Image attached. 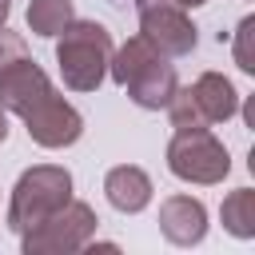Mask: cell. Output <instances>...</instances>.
Returning a JSON list of instances; mask_svg holds the SVG:
<instances>
[{
    "label": "cell",
    "mask_w": 255,
    "mask_h": 255,
    "mask_svg": "<svg viewBox=\"0 0 255 255\" xmlns=\"http://www.w3.org/2000/svg\"><path fill=\"white\" fill-rule=\"evenodd\" d=\"M108 76L131 96L135 108L143 112H159L167 108V100L175 96L179 88V76H175V64L139 32V36H128L112 60H108Z\"/></svg>",
    "instance_id": "1"
},
{
    "label": "cell",
    "mask_w": 255,
    "mask_h": 255,
    "mask_svg": "<svg viewBox=\"0 0 255 255\" xmlns=\"http://www.w3.org/2000/svg\"><path fill=\"white\" fill-rule=\"evenodd\" d=\"M112 52H116L112 32L100 20H72L56 36V64H60L64 88H72V92H96L104 84V76H108Z\"/></svg>",
    "instance_id": "2"
},
{
    "label": "cell",
    "mask_w": 255,
    "mask_h": 255,
    "mask_svg": "<svg viewBox=\"0 0 255 255\" xmlns=\"http://www.w3.org/2000/svg\"><path fill=\"white\" fill-rule=\"evenodd\" d=\"M72 199V171L60 163H40L28 167L8 199V231L24 235L28 227H36L40 219H48L52 211H60Z\"/></svg>",
    "instance_id": "3"
},
{
    "label": "cell",
    "mask_w": 255,
    "mask_h": 255,
    "mask_svg": "<svg viewBox=\"0 0 255 255\" xmlns=\"http://www.w3.org/2000/svg\"><path fill=\"white\" fill-rule=\"evenodd\" d=\"M167 171L183 183L211 187V183L227 179L231 155L211 128H175V135L167 143Z\"/></svg>",
    "instance_id": "4"
},
{
    "label": "cell",
    "mask_w": 255,
    "mask_h": 255,
    "mask_svg": "<svg viewBox=\"0 0 255 255\" xmlns=\"http://www.w3.org/2000/svg\"><path fill=\"white\" fill-rule=\"evenodd\" d=\"M235 112H239V92L223 72H203L195 84L175 88V96L167 100L171 128H211V124H227Z\"/></svg>",
    "instance_id": "5"
},
{
    "label": "cell",
    "mask_w": 255,
    "mask_h": 255,
    "mask_svg": "<svg viewBox=\"0 0 255 255\" xmlns=\"http://www.w3.org/2000/svg\"><path fill=\"white\" fill-rule=\"evenodd\" d=\"M96 211L84 199H68L60 211H52L48 219H40L36 227H28L20 235L24 255H68V251H84L88 239H96Z\"/></svg>",
    "instance_id": "6"
},
{
    "label": "cell",
    "mask_w": 255,
    "mask_h": 255,
    "mask_svg": "<svg viewBox=\"0 0 255 255\" xmlns=\"http://www.w3.org/2000/svg\"><path fill=\"white\" fill-rule=\"evenodd\" d=\"M135 12H139V32L167 60H179V56H191L195 52L199 28L187 20V8H179L171 0H135Z\"/></svg>",
    "instance_id": "7"
},
{
    "label": "cell",
    "mask_w": 255,
    "mask_h": 255,
    "mask_svg": "<svg viewBox=\"0 0 255 255\" xmlns=\"http://www.w3.org/2000/svg\"><path fill=\"white\" fill-rule=\"evenodd\" d=\"M24 128H28L32 143L56 151V147H72V143L84 135V116H80L60 92H52L44 104H36V108L24 116Z\"/></svg>",
    "instance_id": "8"
},
{
    "label": "cell",
    "mask_w": 255,
    "mask_h": 255,
    "mask_svg": "<svg viewBox=\"0 0 255 255\" xmlns=\"http://www.w3.org/2000/svg\"><path fill=\"white\" fill-rule=\"evenodd\" d=\"M52 92H56V88H52L48 72L32 60V52L0 68V108L12 112V116H20V120H24L36 104H44Z\"/></svg>",
    "instance_id": "9"
},
{
    "label": "cell",
    "mask_w": 255,
    "mask_h": 255,
    "mask_svg": "<svg viewBox=\"0 0 255 255\" xmlns=\"http://www.w3.org/2000/svg\"><path fill=\"white\" fill-rule=\"evenodd\" d=\"M159 231L175 247H195L207 235V207L191 195H167L159 203Z\"/></svg>",
    "instance_id": "10"
},
{
    "label": "cell",
    "mask_w": 255,
    "mask_h": 255,
    "mask_svg": "<svg viewBox=\"0 0 255 255\" xmlns=\"http://www.w3.org/2000/svg\"><path fill=\"white\" fill-rule=\"evenodd\" d=\"M104 195H108V203H112L116 211L135 215V211H143V207L151 203V179H147L143 167L120 163V167H112V171L104 175Z\"/></svg>",
    "instance_id": "11"
},
{
    "label": "cell",
    "mask_w": 255,
    "mask_h": 255,
    "mask_svg": "<svg viewBox=\"0 0 255 255\" xmlns=\"http://www.w3.org/2000/svg\"><path fill=\"white\" fill-rule=\"evenodd\" d=\"M219 219H223V227H227L235 239H251V235H255V191H251V187H235V191L223 199Z\"/></svg>",
    "instance_id": "12"
},
{
    "label": "cell",
    "mask_w": 255,
    "mask_h": 255,
    "mask_svg": "<svg viewBox=\"0 0 255 255\" xmlns=\"http://www.w3.org/2000/svg\"><path fill=\"white\" fill-rule=\"evenodd\" d=\"M76 20L72 0H32L28 4V32L36 36H60Z\"/></svg>",
    "instance_id": "13"
},
{
    "label": "cell",
    "mask_w": 255,
    "mask_h": 255,
    "mask_svg": "<svg viewBox=\"0 0 255 255\" xmlns=\"http://www.w3.org/2000/svg\"><path fill=\"white\" fill-rule=\"evenodd\" d=\"M231 52H235V68L247 72V76H255V16H243L239 20Z\"/></svg>",
    "instance_id": "14"
},
{
    "label": "cell",
    "mask_w": 255,
    "mask_h": 255,
    "mask_svg": "<svg viewBox=\"0 0 255 255\" xmlns=\"http://www.w3.org/2000/svg\"><path fill=\"white\" fill-rule=\"evenodd\" d=\"M243 120L255 128V100H247V104H243Z\"/></svg>",
    "instance_id": "15"
},
{
    "label": "cell",
    "mask_w": 255,
    "mask_h": 255,
    "mask_svg": "<svg viewBox=\"0 0 255 255\" xmlns=\"http://www.w3.org/2000/svg\"><path fill=\"white\" fill-rule=\"evenodd\" d=\"M4 139H8V112L0 108V143H4Z\"/></svg>",
    "instance_id": "16"
},
{
    "label": "cell",
    "mask_w": 255,
    "mask_h": 255,
    "mask_svg": "<svg viewBox=\"0 0 255 255\" xmlns=\"http://www.w3.org/2000/svg\"><path fill=\"white\" fill-rule=\"evenodd\" d=\"M171 4H179V8H199V4H207V0H171Z\"/></svg>",
    "instance_id": "17"
},
{
    "label": "cell",
    "mask_w": 255,
    "mask_h": 255,
    "mask_svg": "<svg viewBox=\"0 0 255 255\" xmlns=\"http://www.w3.org/2000/svg\"><path fill=\"white\" fill-rule=\"evenodd\" d=\"M8 12H12V0H0V24L8 20Z\"/></svg>",
    "instance_id": "18"
}]
</instances>
